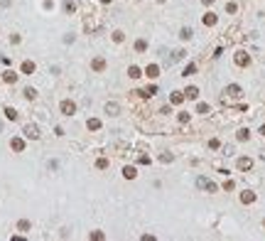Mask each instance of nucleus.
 I'll use <instances>...</instances> for the list:
<instances>
[{
  "instance_id": "nucleus-1",
  "label": "nucleus",
  "mask_w": 265,
  "mask_h": 241,
  "mask_svg": "<svg viewBox=\"0 0 265 241\" xmlns=\"http://www.w3.org/2000/svg\"><path fill=\"white\" fill-rule=\"evenodd\" d=\"M62 113L64 116H74L76 113V103L74 101H62Z\"/></svg>"
},
{
  "instance_id": "nucleus-2",
  "label": "nucleus",
  "mask_w": 265,
  "mask_h": 241,
  "mask_svg": "<svg viewBox=\"0 0 265 241\" xmlns=\"http://www.w3.org/2000/svg\"><path fill=\"white\" fill-rule=\"evenodd\" d=\"M196 184H199L201 190H209V192H214V190H216V184H214V182H209L206 177H199V182H196Z\"/></svg>"
},
{
  "instance_id": "nucleus-3",
  "label": "nucleus",
  "mask_w": 265,
  "mask_h": 241,
  "mask_svg": "<svg viewBox=\"0 0 265 241\" xmlns=\"http://www.w3.org/2000/svg\"><path fill=\"white\" fill-rule=\"evenodd\" d=\"M25 135H27V138H32V140H34V138H40V131H37V125H32V123H30V125H25Z\"/></svg>"
},
{
  "instance_id": "nucleus-4",
  "label": "nucleus",
  "mask_w": 265,
  "mask_h": 241,
  "mask_svg": "<svg viewBox=\"0 0 265 241\" xmlns=\"http://www.w3.org/2000/svg\"><path fill=\"white\" fill-rule=\"evenodd\" d=\"M10 145H12V150H17V153L25 150V140H22V138H12V143H10Z\"/></svg>"
},
{
  "instance_id": "nucleus-5",
  "label": "nucleus",
  "mask_w": 265,
  "mask_h": 241,
  "mask_svg": "<svg viewBox=\"0 0 265 241\" xmlns=\"http://www.w3.org/2000/svg\"><path fill=\"white\" fill-rule=\"evenodd\" d=\"M91 67H93V71H103V69H106V62L98 57V59H93V64H91Z\"/></svg>"
},
{
  "instance_id": "nucleus-6",
  "label": "nucleus",
  "mask_w": 265,
  "mask_h": 241,
  "mask_svg": "<svg viewBox=\"0 0 265 241\" xmlns=\"http://www.w3.org/2000/svg\"><path fill=\"white\" fill-rule=\"evenodd\" d=\"M184 96H187V99H196V96H199V89H196V86H189V89L184 91Z\"/></svg>"
},
{
  "instance_id": "nucleus-7",
  "label": "nucleus",
  "mask_w": 265,
  "mask_h": 241,
  "mask_svg": "<svg viewBox=\"0 0 265 241\" xmlns=\"http://www.w3.org/2000/svg\"><path fill=\"white\" fill-rule=\"evenodd\" d=\"M157 71H160V69H157V64H150V67L145 69V74H147L150 79H155V77H157Z\"/></svg>"
},
{
  "instance_id": "nucleus-8",
  "label": "nucleus",
  "mask_w": 265,
  "mask_h": 241,
  "mask_svg": "<svg viewBox=\"0 0 265 241\" xmlns=\"http://www.w3.org/2000/svg\"><path fill=\"white\" fill-rule=\"evenodd\" d=\"M3 79H5L8 84H15V81H17V74H15V71H5V74H3Z\"/></svg>"
},
{
  "instance_id": "nucleus-9",
  "label": "nucleus",
  "mask_w": 265,
  "mask_h": 241,
  "mask_svg": "<svg viewBox=\"0 0 265 241\" xmlns=\"http://www.w3.org/2000/svg\"><path fill=\"white\" fill-rule=\"evenodd\" d=\"M204 25H216V15L214 12H206L204 15Z\"/></svg>"
},
{
  "instance_id": "nucleus-10",
  "label": "nucleus",
  "mask_w": 265,
  "mask_h": 241,
  "mask_svg": "<svg viewBox=\"0 0 265 241\" xmlns=\"http://www.w3.org/2000/svg\"><path fill=\"white\" fill-rule=\"evenodd\" d=\"M251 165H253V162H251V158H241V160H238V168H241V170H248Z\"/></svg>"
},
{
  "instance_id": "nucleus-11",
  "label": "nucleus",
  "mask_w": 265,
  "mask_h": 241,
  "mask_svg": "<svg viewBox=\"0 0 265 241\" xmlns=\"http://www.w3.org/2000/svg\"><path fill=\"white\" fill-rule=\"evenodd\" d=\"M236 62H238L241 67H245V64H248V57H245V52H238V54H236Z\"/></svg>"
},
{
  "instance_id": "nucleus-12",
  "label": "nucleus",
  "mask_w": 265,
  "mask_h": 241,
  "mask_svg": "<svg viewBox=\"0 0 265 241\" xmlns=\"http://www.w3.org/2000/svg\"><path fill=\"white\" fill-rule=\"evenodd\" d=\"M22 71L25 74H32L34 71V62H22Z\"/></svg>"
},
{
  "instance_id": "nucleus-13",
  "label": "nucleus",
  "mask_w": 265,
  "mask_h": 241,
  "mask_svg": "<svg viewBox=\"0 0 265 241\" xmlns=\"http://www.w3.org/2000/svg\"><path fill=\"white\" fill-rule=\"evenodd\" d=\"M88 128H91V131H98V128H101V121H98V118H91V121H88Z\"/></svg>"
},
{
  "instance_id": "nucleus-14",
  "label": "nucleus",
  "mask_w": 265,
  "mask_h": 241,
  "mask_svg": "<svg viewBox=\"0 0 265 241\" xmlns=\"http://www.w3.org/2000/svg\"><path fill=\"white\" fill-rule=\"evenodd\" d=\"M123 175H125L128 180H132V177H135L138 172H135V168H125V170H123Z\"/></svg>"
},
{
  "instance_id": "nucleus-15",
  "label": "nucleus",
  "mask_w": 265,
  "mask_h": 241,
  "mask_svg": "<svg viewBox=\"0 0 265 241\" xmlns=\"http://www.w3.org/2000/svg\"><path fill=\"white\" fill-rule=\"evenodd\" d=\"M106 111H108L110 116H116V113H118V103H108V106H106Z\"/></svg>"
},
{
  "instance_id": "nucleus-16",
  "label": "nucleus",
  "mask_w": 265,
  "mask_h": 241,
  "mask_svg": "<svg viewBox=\"0 0 265 241\" xmlns=\"http://www.w3.org/2000/svg\"><path fill=\"white\" fill-rule=\"evenodd\" d=\"M241 199L245 202V204H248V202H253V199H255V194H253V192H243V197H241Z\"/></svg>"
},
{
  "instance_id": "nucleus-17",
  "label": "nucleus",
  "mask_w": 265,
  "mask_h": 241,
  "mask_svg": "<svg viewBox=\"0 0 265 241\" xmlns=\"http://www.w3.org/2000/svg\"><path fill=\"white\" fill-rule=\"evenodd\" d=\"M5 116H8L10 121H15V118H17V111H15V108H5Z\"/></svg>"
},
{
  "instance_id": "nucleus-18",
  "label": "nucleus",
  "mask_w": 265,
  "mask_h": 241,
  "mask_svg": "<svg viewBox=\"0 0 265 241\" xmlns=\"http://www.w3.org/2000/svg\"><path fill=\"white\" fill-rule=\"evenodd\" d=\"M128 74H130L132 79H138V77H140V69H138V67H130V69H128Z\"/></svg>"
},
{
  "instance_id": "nucleus-19",
  "label": "nucleus",
  "mask_w": 265,
  "mask_h": 241,
  "mask_svg": "<svg viewBox=\"0 0 265 241\" xmlns=\"http://www.w3.org/2000/svg\"><path fill=\"white\" fill-rule=\"evenodd\" d=\"M179 37H182V40H184V42H187V40H189V37H192V30H187V27H184V30L179 32Z\"/></svg>"
},
{
  "instance_id": "nucleus-20",
  "label": "nucleus",
  "mask_w": 265,
  "mask_h": 241,
  "mask_svg": "<svg viewBox=\"0 0 265 241\" xmlns=\"http://www.w3.org/2000/svg\"><path fill=\"white\" fill-rule=\"evenodd\" d=\"M17 229H20V231H27V229H30V221H27V219H22L20 224H17Z\"/></svg>"
},
{
  "instance_id": "nucleus-21",
  "label": "nucleus",
  "mask_w": 265,
  "mask_h": 241,
  "mask_svg": "<svg viewBox=\"0 0 265 241\" xmlns=\"http://www.w3.org/2000/svg\"><path fill=\"white\" fill-rule=\"evenodd\" d=\"M64 10H66V12H74V10H76V5H74L71 0H66V3H64Z\"/></svg>"
},
{
  "instance_id": "nucleus-22",
  "label": "nucleus",
  "mask_w": 265,
  "mask_h": 241,
  "mask_svg": "<svg viewBox=\"0 0 265 241\" xmlns=\"http://www.w3.org/2000/svg\"><path fill=\"white\" fill-rule=\"evenodd\" d=\"M96 168H98V170H106V168H108V160H103V158H101V160L96 162Z\"/></svg>"
},
{
  "instance_id": "nucleus-23",
  "label": "nucleus",
  "mask_w": 265,
  "mask_h": 241,
  "mask_svg": "<svg viewBox=\"0 0 265 241\" xmlns=\"http://www.w3.org/2000/svg\"><path fill=\"white\" fill-rule=\"evenodd\" d=\"M194 71H196V67H194V64H189V67L184 69V77H189V74H194Z\"/></svg>"
},
{
  "instance_id": "nucleus-24",
  "label": "nucleus",
  "mask_w": 265,
  "mask_h": 241,
  "mask_svg": "<svg viewBox=\"0 0 265 241\" xmlns=\"http://www.w3.org/2000/svg\"><path fill=\"white\" fill-rule=\"evenodd\" d=\"M25 96H27V99H34L37 91H34V89H25Z\"/></svg>"
},
{
  "instance_id": "nucleus-25",
  "label": "nucleus",
  "mask_w": 265,
  "mask_h": 241,
  "mask_svg": "<svg viewBox=\"0 0 265 241\" xmlns=\"http://www.w3.org/2000/svg\"><path fill=\"white\" fill-rule=\"evenodd\" d=\"M145 47H147V44H145V40H140V42H138V44H135V49H138V52H142V49H145Z\"/></svg>"
},
{
  "instance_id": "nucleus-26",
  "label": "nucleus",
  "mask_w": 265,
  "mask_h": 241,
  "mask_svg": "<svg viewBox=\"0 0 265 241\" xmlns=\"http://www.w3.org/2000/svg\"><path fill=\"white\" fill-rule=\"evenodd\" d=\"M113 40H116V42H123V32H113Z\"/></svg>"
},
{
  "instance_id": "nucleus-27",
  "label": "nucleus",
  "mask_w": 265,
  "mask_h": 241,
  "mask_svg": "<svg viewBox=\"0 0 265 241\" xmlns=\"http://www.w3.org/2000/svg\"><path fill=\"white\" fill-rule=\"evenodd\" d=\"M91 239H96V241H101V239H103V234H101V231H93V234H91Z\"/></svg>"
},
{
  "instance_id": "nucleus-28",
  "label": "nucleus",
  "mask_w": 265,
  "mask_h": 241,
  "mask_svg": "<svg viewBox=\"0 0 265 241\" xmlns=\"http://www.w3.org/2000/svg\"><path fill=\"white\" fill-rule=\"evenodd\" d=\"M182 99H184L182 94H174V96H172V101H174V103H182Z\"/></svg>"
},
{
  "instance_id": "nucleus-29",
  "label": "nucleus",
  "mask_w": 265,
  "mask_h": 241,
  "mask_svg": "<svg viewBox=\"0 0 265 241\" xmlns=\"http://www.w3.org/2000/svg\"><path fill=\"white\" fill-rule=\"evenodd\" d=\"M260 133H263V135H265V125H263V128H260Z\"/></svg>"
}]
</instances>
